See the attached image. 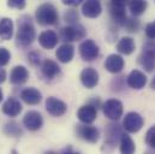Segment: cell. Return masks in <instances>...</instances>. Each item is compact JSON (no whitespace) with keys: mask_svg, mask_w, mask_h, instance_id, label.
Returning a JSON list of instances; mask_svg holds the SVG:
<instances>
[{"mask_svg":"<svg viewBox=\"0 0 155 154\" xmlns=\"http://www.w3.org/2000/svg\"><path fill=\"white\" fill-rule=\"evenodd\" d=\"M36 36L35 28L33 25L31 18L29 16H22L18 19V32L16 35L17 46L21 48H27L30 46Z\"/></svg>","mask_w":155,"mask_h":154,"instance_id":"obj_1","label":"cell"},{"mask_svg":"<svg viewBox=\"0 0 155 154\" xmlns=\"http://www.w3.org/2000/svg\"><path fill=\"white\" fill-rule=\"evenodd\" d=\"M36 22L41 25H54L58 23L59 15L58 10L53 4H42L40 5L35 13Z\"/></svg>","mask_w":155,"mask_h":154,"instance_id":"obj_2","label":"cell"},{"mask_svg":"<svg viewBox=\"0 0 155 154\" xmlns=\"http://www.w3.org/2000/svg\"><path fill=\"white\" fill-rule=\"evenodd\" d=\"M138 63L147 72H152L155 69V43L149 41L143 46V52L138 57Z\"/></svg>","mask_w":155,"mask_h":154,"instance_id":"obj_3","label":"cell"},{"mask_svg":"<svg viewBox=\"0 0 155 154\" xmlns=\"http://www.w3.org/2000/svg\"><path fill=\"white\" fill-rule=\"evenodd\" d=\"M85 34H87L85 28L78 23L74 24V25H68V27L63 28L60 32V36L64 41H66V43L82 40L85 38Z\"/></svg>","mask_w":155,"mask_h":154,"instance_id":"obj_4","label":"cell"},{"mask_svg":"<svg viewBox=\"0 0 155 154\" xmlns=\"http://www.w3.org/2000/svg\"><path fill=\"white\" fill-rule=\"evenodd\" d=\"M126 2L121 1V0H116V1H111L110 4V13L111 17L113 19V22L119 24V25H124L127 17H126Z\"/></svg>","mask_w":155,"mask_h":154,"instance_id":"obj_5","label":"cell"},{"mask_svg":"<svg viewBox=\"0 0 155 154\" xmlns=\"http://www.w3.org/2000/svg\"><path fill=\"white\" fill-rule=\"evenodd\" d=\"M102 110H104V115L107 118H110L111 120H118L123 116V112H124L123 104L117 99L107 100L102 105Z\"/></svg>","mask_w":155,"mask_h":154,"instance_id":"obj_6","label":"cell"},{"mask_svg":"<svg viewBox=\"0 0 155 154\" xmlns=\"http://www.w3.org/2000/svg\"><path fill=\"white\" fill-rule=\"evenodd\" d=\"M144 124V119L143 117L137 113V112H129L125 115V118H124V128L126 131L129 132H137L142 129Z\"/></svg>","mask_w":155,"mask_h":154,"instance_id":"obj_7","label":"cell"},{"mask_svg":"<svg viewBox=\"0 0 155 154\" xmlns=\"http://www.w3.org/2000/svg\"><path fill=\"white\" fill-rule=\"evenodd\" d=\"M79 54L84 60L91 62L99 57V46L93 40H84L79 46Z\"/></svg>","mask_w":155,"mask_h":154,"instance_id":"obj_8","label":"cell"},{"mask_svg":"<svg viewBox=\"0 0 155 154\" xmlns=\"http://www.w3.org/2000/svg\"><path fill=\"white\" fill-rule=\"evenodd\" d=\"M121 135H123V134H121L120 128H119L118 124L112 123V124H108V125H107L106 139H105V145H104V146L106 147V152H107V148H110L108 152H111V151L114 148L117 142L120 141ZM105 147H104V148H105Z\"/></svg>","mask_w":155,"mask_h":154,"instance_id":"obj_9","label":"cell"},{"mask_svg":"<svg viewBox=\"0 0 155 154\" xmlns=\"http://www.w3.org/2000/svg\"><path fill=\"white\" fill-rule=\"evenodd\" d=\"M46 110L49 115L54 116V117H60V116L65 115L68 106L64 101H61L54 96H51L46 100Z\"/></svg>","mask_w":155,"mask_h":154,"instance_id":"obj_10","label":"cell"},{"mask_svg":"<svg viewBox=\"0 0 155 154\" xmlns=\"http://www.w3.org/2000/svg\"><path fill=\"white\" fill-rule=\"evenodd\" d=\"M23 124L28 130L36 131V130L41 129V126L43 124V118L38 111H29L25 113L24 118H23Z\"/></svg>","mask_w":155,"mask_h":154,"instance_id":"obj_11","label":"cell"},{"mask_svg":"<svg viewBox=\"0 0 155 154\" xmlns=\"http://www.w3.org/2000/svg\"><path fill=\"white\" fill-rule=\"evenodd\" d=\"M77 134L82 140L90 143H95L100 137V131L93 125H78Z\"/></svg>","mask_w":155,"mask_h":154,"instance_id":"obj_12","label":"cell"},{"mask_svg":"<svg viewBox=\"0 0 155 154\" xmlns=\"http://www.w3.org/2000/svg\"><path fill=\"white\" fill-rule=\"evenodd\" d=\"M81 82L88 89L95 88L97 85V83H99V74H97V71L95 69H93V68H85L81 72Z\"/></svg>","mask_w":155,"mask_h":154,"instance_id":"obj_13","label":"cell"},{"mask_svg":"<svg viewBox=\"0 0 155 154\" xmlns=\"http://www.w3.org/2000/svg\"><path fill=\"white\" fill-rule=\"evenodd\" d=\"M102 6L100 1L96 0H88L82 4V13L88 18H96L101 15Z\"/></svg>","mask_w":155,"mask_h":154,"instance_id":"obj_14","label":"cell"},{"mask_svg":"<svg viewBox=\"0 0 155 154\" xmlns=\"http://www.w3.org/2000/svg\"><path fill=\"white\" fill-rule=\"evenodd\" d=\"M124 65H125V62L123 57L119 54H110L105 62V68L111 74H119L124 69Z\"/></svg>","mask_w":155,"mask_h":154,"instance_id":"obj_15","label":"cell"},{"mask_svg":"<svg viewBox=\"0 0 155 154\" xmlns=\"http://www.w3.org/2000/svg\"><path fill=\"white\" fill-rule=\"evenodd\" d=\"M29 78V71L25 66L23 65H18V66H15L11 71V75H10V82L15 85H21L23 83H25Z\"/></svg>","mask_w":155,"mask_h":154,"instance_id":"obj_16","label":"cell"},{"mask_svg":"<svg viewBox=\"0 0 155 154\" xmlns=\"http://www.w3.org/2000/svg\"><path fill=\"white\" fill-rule=\"evenodd\" d=\"M126 82H127L129 87H131L132 89L140 90V89L144 88V85L147 84V76L140 70H134L127 76Z\"/></svg>","mask_w":155,"mask_h":154,"instance_id":"obj_17","label":"cell"},{"mask_svg":"<svg viewBox=\"0 0 155 154\" xmlns=\"http://www.w3.org/2000/svg\"><path fill=\"white\" fill-rule=\"evenodd\" d=\"M58 41H59V38L57 33L53 30L42 32L39 36V43L45 49H53L58 45Z\"/></svg>","mask_w":155,"mask_h":154,"instance_id":"obj_18","label":"cell"},{"mask_svg":"<svg viewBox=\"0 0 155 154\" xmlns=\"http://www.w3.org/2000/svg\"><path fill=\"white\" fill-rule=\"evenodd\" d=\"M77 117L82 123H84V124L87 125V124L93 123V122L96 119V117H97V111H96V109H95L94 106H91V105H85V106H82V107L78 110Z\"/></svg>","mask_w":155,"mask_h":154,"instance_id":"obj_19","label":"cell"},{"mask_svg":"<svg viewBox=\"0 0 155 154\" xmlns=\"http://www.w3.org/2000/svg\"><path fill=\"white\" fill-rule=\"evenodd\" d=\"M55 55L60 63H70L75 55V47L71 43H64L57 49Z\"/></svg>","mask_w":155,"mask_h":154,"instance_id":"obj_20","label":"cell"},{"mask_svg":"<svg viewBox=\"0 0 155 154\" xmlns=\"http://www.w3.org/2000/svg\"><path fill=\"white\" fill-rule=\"evenodd\" d=\"M2 112L8 117H17L22 112V105L17 99L8 98L2 105Z\"/></svg>","mask_w":155,"mask_h":154,"instance_id":"obj_21","label":"cell"},{"mask_svg":"<svg viewBox=\"0 0 155 154\" xmlns=\"http://www.w3.org/2000/svg\"><path fill=\"white\" fill-rule=\"evenodd\" d=\"M41 72H42V75L46 77V78L52 79V78H54L57 75H59L60 68H59L58 63H55L54 60L46 59L41 64Z\"/></svg>","mask_w":155,"mask_h":154,"instance_id":"obj_22","label":"cell"},{"mask_svg":"<svg viewBox=\"0 0 155 154\" xmlns=\"http://www.w3.org/2000/svg\"><path fill=\"white\" fill-rule=\"evenodd\" d=\"M21 98L28 105H38V104H40V101L42 100L41 93L38 89H35V88H25L24 90H22Z\"/></svg>","mask_w":155,"mask_h":154,"instance_id":"obj_23","label":"cell"},{"mask_svg":"<svg viewBox=\"0 0 155 154\" xmlns=\"http://www.w3.org/2000/svg\"><path fill=\"white\" fill-rule=\"evenodd\" d=\"M135 41L134 38H130V36H124L119 40V42L117 43V49L119 53L121 54H125V55H129L131 54L134 51H135Z\"/></svg>","mask_w":155,"mask_h":154,"instance_id":"obj_24","label":"cell"},{"mask_svg":"<svg viewBox=\"0 0 155 154\" xmlns=\"http://www.w3.org/2000/svg\"><path fill=\"white\" fill-rule=\"evenodd\" d=\"M13 35V22L11 18H1L0 19V38L6 41L10 40Z\"/></svg>","mask_w":155,"mask_h":154,"instance_id":"obj_25","label":"cell"},{"mask_svg":"<svg viewBox=\"0 0 155 154\" xmlns=\"http://www.w3.org/2000/svg\"><path fill=\"white\" fill-rule=\"evenodd\" d=\"M135 151L134 140L127 134H123L120 137V154H135Z\"/></svg>","mask_w":155,"mask_h":154,"instance_id":"obj_26","label":"cell"},{"mask_svg":"<svg viewBox=\"0 0 155 154\" xmlns=\"http://www.w3.org/2000/svg\"><path fill=\"white\" fill-rule=\"evenodd\" d=\"M147 1H142V0H136V1H129L127 2V7L131 11V13L134 16H141L146 10H147Z\"/></svg>","mask_w":155,"mask_h":154,"instance_id":"obj_27","label":"cell"},{"mask_svg":"<svg viewBox=\"0 0 155 154\" xmlns=\"http://www.w3.org/2000/svg\"><path fill=\"white\" fill-rule=\"evenodd\" d=\"M4 132L7 136H12V137H17L19 135H22V129L19 126L18 123L16 122H8L4 125Z\"/></svg>","mask_w":155,"mask_h":154,"instance_id":"obj_28","label":"cell"},{"mask_svg":"<svg viewBox=\"0 0 155 154\" xmlns=\"http://www.w3.org/2000/svg\"><path fill=\"white\" fill-rule=\"evenodd\" d=\"M124 27H125V29H126L127 32L135 33V32H137L138 28H140V21L136 19V18H127L126 22H125V24H124Z\"/></svg>","mask_w":155,"mask_h":154,"instance_id":"obj_29","label":"cell"},{"mask_svg":"<svg viewBox=\"0 0 155 154\" xmlns=\"http://www.w3.org/2000/svg\"><path fill=\"white\" fill-rule=\"evenodd\" d=\"M146 143L155 151V125L152 126L146 134Z\"/></svg>","mask_w":155,"mask_h":154,"instance_id":"obj_30","label":"cell"},{"mask_svg":"<svg viewBox=\"0 0 155 154\" xmlns=\"http://www.w3.org/2000/svg\"><path fill=\"white\" fill-rule=\"evenodd\" d=\"M65 21L68 23H70V25H74V24H77L78 19H79V16H78V12L75 10H70L65 13Z\"/></svg>","mask_w":155,"mask_h":154,"instance_id":"obj_31","label":"cell"},{"mask_svg":"<svg viewBox=\"0 0 155 154\" xmlns=\"http://www.w3.org/2000/svg\"><path fill=\"white\" fill-rule=\"evenodd\" d=\"M10 58H11L10 52H8L6 48L0 47V68L7 65L8 62H10Z\"/></svg>","mask_w":155,"mask_h":154,"instance_id":"obj_32","label":"cell"},{"mask_svg":"<svg viewBox=\"0 0 155 154\" xmlns=\"http://www.w3.org/2000/svg\"><path fill=\"white\" fill-rule=\"evenodd\" d=\"M7 6L8 7H12V8H17V10H22L25 7V1L24 0H10L7 2Z\"/></svg>","mask_w":155,"mask_h":154,"instance_id":"obj_33","label":"cell"},{"mask_svg":"<svg viewBox=\"0 0 155 154\" xmlns=\"http://www.w3.org/2000/svg\"><path fill=\"white\" fill-rule=\"evenodd\" d=\"M41 55H40L38 52H31L29 55H28V60H29V63L31 64V65H34V66H36V65H39L40 62H41Z\"/></svg>","mask_w":155,"mask_h":154,"instance_id":"obj_34","label":"cell"},{"mask_svg":"<svg viewBox=\"0 0 155 154\" xmlns=\"http://www.w3.org/2000/svg\"><path fill=\"white\" fill-rule=\"evenodd\" d=\"M146 35H147V38H150V40H154L155 38V21L152 22V23H149V24H147V27H146Z\"/></svg>","mask_w":155,"mask_h":154,"instance_id":"obj_35","label":"cell"},{"mask_svg":"<svg viewBox=\"0 0 155 154\" xmlns=\"http://www.w3.org/2000/svg\"><path fill=\"white\" fill-rule=\"evenodd\" d=\"M63 4L64 5H69V6H77V5L81 4V1L79 0H64Z\"/></svg>","mask_w":155,"mask_h":154,"instance_id":"obj_36","label":"cell"},{"mask_svg":"<svg viewBox=\"0 0 155 154\" xmlns=\"http://www.w3.org/2000/svg\"><path fill=\"white\" fill-rule=\"evenodd\" d=\"M61 154H81V153H79V152H76V151H74L71 146H68V147L63 151V153Z\"/></svg>","mask_w":155,"mask_h":154,"instance_id":"obj_37","label":"cell"},{"mask_svg":"<svg viewBox=\"0 0 155 154\" xmlns=\"http://www.w3.org/2000/svg\"><path fill=\"white\" fill-rule=\"evenodd\" d=\"M5 79H6V71L2 68H0V84L4 83Z\"/></svg>","mask_w":155,"mask_h":154,"instance_id":"obj_38","label":"cell"},{"mask_svg":"<svg viewBox=\"0 0 155 154\" xmlns=\"http://www.w3.org/2000/svg\"><path fill=\"white\" fill-rule=\"evenodd\" d=\"M150 87L155 90V76H154V78L152 79V82H150Z\"/></svg>","mask_w":155,"mask_h":154,"instance_id":"obj_39","label":"cell"},{"mask_svg":"<svg viewBox=\"0 0 155 154\" xmlns=\"http://www.w3.org/2000/svg\"><path fill=\"white\" fill-rule=\"evenodd\" d=\"M45 154H58L57 152H54V151H48V152H46Z\"/></svg>","mask_w":155,"mask_h":154,"instance_id":"obj_40","label":"cell"},{"mask_svg":"<svg viewBox=\"0 0 155 154\" xmlns=\"http://www.w3.org/2000/svg\"><path fill=\"white\" fill-rule=\"evenodd\" d=\"M2 101V92H1V89H0V102Z\"/></svg>","mask_w":155,"mask_h":154,"instance_id":"obj_41","label":"cell"}]
</instances>
